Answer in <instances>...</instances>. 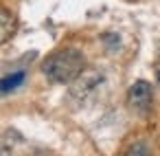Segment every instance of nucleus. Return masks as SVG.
<instances>
[{
    "label": "nucleus",
    "mask_w": 160,
    "mask_h": 156,
    "mask_svg": "<svg viewBox=\"0 0 160 156\" xmlns=\"http://www.w3.org/2000/svg\"><path fill=\"white\" fill-rule=\"evenodd\" d=\"M86 70V57L77 49H59L42 64V73L55 84H72Z\"/></svg>",
    "instance_id": "obj_1"
},
{
    "label": "nucleus",
    "mask_w": 160,
    "mask_h": 156,
    "mask_svg": "<svg viewBox=\"0 0 160 156\" xmlns=\"http://www.w3.org/2000/svg\"><path fill=\"white\" fill-rule=\"evenodd\" d=\"M158 77H160V75H158Z\"/></svg>",
    "instance_id": "obj_6"
},
{
    "label": "nucleus",
    "mask_w": 160,
    "mask_h": 156,
    "mask_svg": "<svg viewBox=\"0 0 160 156\" xmlns=\"http://www.w3.org/2000/svg\"><path fill=\"white\" fill-rule=\"evenodd\" d=\"M22 81H24V73H22V70H20V73H13V75H9V77H5L2 81H0V90H2V92H9V90L18 88Z\"/></svg>",
    "instance_id": "obj_4"
},
{
    "label": "nucleus",
    "mask_w": 160,
    "mask_h": 156,
    "mask_svg": "<svg viewBox=\"0 0 160 156\" xmlns=\"http://www.w3.org/2000/svg\"><path fill=\"white\" fill-rule=\"evenodd\" d=\"M149 149L145 147V145H134V147H129L127 149V154H147Z\"/></svg>",
    "instance_id": "obj_5"
},
{
    "label": "nucleus",
    "mask_w": 160,
    "mask_h": 156,
    "mask_svg": "<svg viewBox=\"0 0 160 156\" xmlns=\"http://www.w3.org/2000/svg\"><path fill=\"white\" fill-rule=\"evenodd\" d=\"M151 99H153V95H151V86L147 81L140 79L136 84H132V88L127 92V103L136 114H147L151 108Z\"/></svg>",
    "instance_id": "obj_2"
},
{
    "label": "nucleus",
    "mask_w": 160,
    "mask_h": 156,
    "mask_svg": "<svg viewBox=\"0 0 160 156\" xmlns=\"http://www.w3.org/2000/svg\"><path fill=\"white\" fill-rule=\"evenodd\" d=\"M16 29H18V20H16V16H13L9 9L0 7V44L9 42V40L13 38Z\"/></svg>",
    "instance_id": "obj_3"
}]
</instances>
